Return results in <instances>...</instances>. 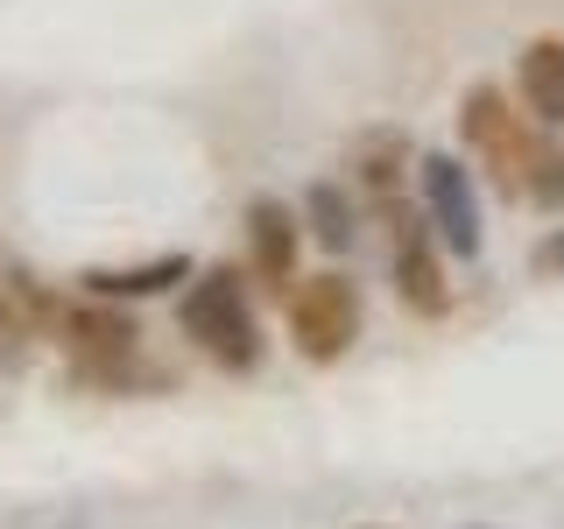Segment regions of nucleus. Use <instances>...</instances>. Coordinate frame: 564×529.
I'll use <instances>...</instances> for the list:
<instances>
[{"mask_svg":"<svg viewBox=\"0 0 564 529\" xmlns=\"http://www.w3.org/2000/svg\"><path fill=\"white\" fill-rule=\"evenodd\" d=\"M458 141H466V155L494 176V191H501V198H522V191H529L536 134L522 128V114L508 106L501 85H473V93L458 99Z\"/></svg>","mask_w":564,"mask_h":529,"instance_id":"f257e3e1","label":"nucleus"},{"mask_svg":"<svg viewBox=\"0 0 564 529\" xmlns=\"http://www.w3.org/2000/svg\"><path fill=\"white\" fill-rule=\"evenodd\" d=\"M176 317H184V332L226 367V375H247V367L261 360V325H254V311L240 304V276H234V269L191 276L184 311H176Z\"/></svg>","mask_w":564,"mask_h":529,"instance_id":"f03ea898","label":"nucleus"},{"mask_svg":"<svg viewBox=\"0 0 564 529\" xmlns=\"http://www.w3.org/2000/svg\"><path fill=\"white\" fill-rule=\"evenodd\" d=\"M352 339H360V290H352L339 269L296 276V290H290V346L304 353L311 367H332V360L352 353Z\"/></svg>","mask_w":564,"mask_h":529,"instance_id":"7ed1b4c3","label":"nucleus"},{"mask_svg":"<svg viewBox=\"0 0 564 529\" xmlns=\"http://www.w3.org/2000/svg\"><path fill=\"white\" fill-rule=\"evenodd\" d=\"M64 353L78 360V375H106V367H128L141 353V325L113 304H85V311H57Z\"/></svg>","mask_w":564,"mask_h":529,"instance_id":"20e7f679","label":"nucleus"},{"mask_svg":"<svg viewBox=\"0 0 564 529\" xmlns=\"http://www.w3.org/2000/svg\"><path fill=\"white\" fill-rule=\"evenodd\" d=\"M423 198H431V226L452 255H480V205H473V176L458 155H423Z\"/></svg>","mask_w":564,"mask_h":529,"instance_id":"39448f33","label":"nucleus"},{"mask_svg":"<svg viewBox=\"0 0 564 529\" xmlns=\"http://www.w3.org/2000/svg\"><path fill=\"white\" fill-rule=\"evenodd\" d=\"M395 296L410 304L416 317H445L452 311V282H445V261H437L431 234L402 212L395 219Z\"/></svg>","mask_w":564,"mask_h":529,"instance_id":"423d86ee","label":"nucleus"},{"mask_svg":"<svg viewBox=\"0 0 564 529\" xmlns=\"http://www.w3.org/2000/svg\"><path fill=\"white\" fill-rule=\"evenodd\" d=\"M296 247H304V219H296L282 198L247 205V255H254L261 290H290L296 282Z\"/></svg>","mask_w":564,"mask_h":529,"instance_id":"0eeeda50","label":"nucleus"},{"mask_svg":"<svg viewBox=\"0 0 564 529\" xmlns=\"http://www.w3.org/2000/svg\"><path fill=\"white\" fill-rule=\"evenodd\" d=\"M516 93L543 128H564V35H536L516 57Z\"/></svg>","mask_w":564,"mask_h":529,"instance_id":"6e6552de","label":"nucleus"},{"mask_svg":"<svg viewBox=\"0 0 564 529\" xmlns=\"http://www.w3.org/2000/svg\"><path fill=\"white\" fill-rule=\"evenodd\" d=\"M170 282H191V261L184 255H155V261H134V269H93L85 290L106 296V304H141V296L170 290Z\"/></svg>","mask_w":564,"mask_h":529,"instance_id":"1a4fd4ad","label":"nucleus"},{"mask_svg":"<svg viewBox=\"0 0 564 529\" xmlns=\"http://www.w3.org/2000/svg\"><path fill=\"white\" fill-rule=\"evenodd\" d=\"M304 212H311L317 247H332V255H346L352 234H360V212H352V198H346L339 184H311V191H304Z\"/></svg>","mask_w":564,"mask_h":529,"instance_id":"9d476101","label":"nucleus"},{"mask_svg":"<svg viewBox=\"0 0 564 529\" xmlns=\"http://www.w3.org/2000/svg\"><path fill=\"white\" fill-rule=\"evenodd\" d=\"M35 339V325H29V311H22V296L8 290V276H0V367H22V353Z\"/></svg>","mask_w":564,"mask_h":529,"instance_id":"9b49d317","label":"nucleus"},{"mask_svg":"<svg viewBox=\"0 0 564 529\" xmlns=\"http://www.w3.org/2000/svg\"><path fill=\"white\" fill-rule=\"evenodd\" d=\"M522 198H536V205H557L564 198V155L543 149V141H536V163H529V191H522Z\"/></svg>","mask_w":564,"mask_h":529,"instance_id":"f8f14e48","label":"nucleus"},{"mask_svg":"<svg viewBox=\"0 0 564 529\" xmlns=\"http://www.w3.org/2000/svg\"><path fill=\"white\" fill-rule=\"evenodd\" d=\"M543 269H564V234H557L551 247H543Z\"/></svg>","mask_w":564,"mask_h":529,"instance_id":"ddd939ff","label":"nucleus"}]
</instances>
